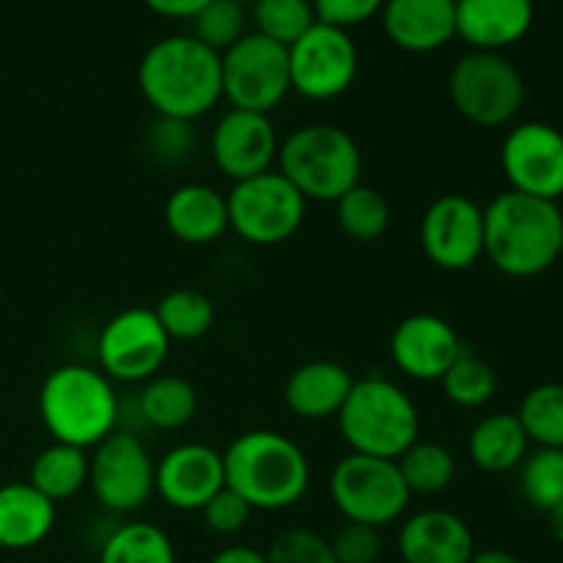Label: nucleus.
Returning a JSON list of instances; mask_svg holds the SVG:
<instances>
[{
    "label": "nucleus",
    "instance_id": "obj_47",
    "mask_svg": "<svg viewBox=\"0 0 563 563\" xmlns=\"http://www.w3.org/2000/svg\"><path fill=\"white\" fill-rule=\"evenodd\" d=\"M561 258H563V231H561Z\"/></svg>",
    "mask_w": 563,
    "mask_h": 563
},
{
    "label": "nucleus",
    "instance_id": "obj_20",
    "mask_svg": "<svg viewBox=\"0 0 563 563\" xmlns=\"http://www.w3.org/2000/svg\"><path fill=\"white\" fill-rule=\"evenodd\" d=\"M383 31L405 53H434L456 38V0H385Z\"/></svg>",
    "mask_w": 563,
    "mask_h": 563
},
{
    "label": "nucleus",
    "instance_id": "obj_7",
    "mask_svg": "<svg viewBox=\"0 0 563 563\" xmlns=\"http://www.w3.org/2000/svg\"><path fill=\"white\" fill-rule=\"evenodd\" d=\"M449 99L473 126H509L526 104V80L506 55L471 49L449 75Z\"/></svg>",
    "mask_w": 563,
    "mask_h": 563
},
{
    "label": "nucleus",
    "instance_id": "obj_5",
    "mask_svg": "<svg viewBox=\"0 0 563 563\" xmlns=\"http://www.w3.org/2000/svg\"><path fill=\"white\" fill-rule=\"evenodd\" d=\"M335 421L352 454L396 462L421 440V416L412 396L379 374L355 379Z\"/></svg>",
    "mask_w": 563,
    "mask_h": 563
},
{
    "label": "nucleus",
    "instance_id": "obj_8",
    "mask_svg": "<svg viewBox=\"0 0 563 563\" xmlns=\"http://www.w3.org/2000/svg\"><path fill=\"white\" fill-rule=\"evenodd\" d=\"M330 500L346 522L385 528L405 515L412 495L394 460L350 451L330 471Z\"/></svg>",
    "mask_w": 563,
    "mask_h": 563
},
{
    "label": "nucleus",
    "instance_id": "obj_32",
    "mask_svg": "<svg viewBox=\"0 0 563 563\" xmlns=\"http://www.w3.org/2000/svg\"><path fill=\"white\" fill-rule=\"evenodd\" d=\"M515 416L537 449H563V383L528 390Z\"/></svg>",
    "mask_w": 563,
    "mask_h": 563
},
{
    "label": "nucleus",
    "instance_id": "obj_36",
    "mask_svg": "<svg viewBox=\"0 0 563 563\" xmlns=\"http://www.w3.org/2000/svg\"><path fill=\"white\" fill-rule=\"evenodd\" d=\"M190 22L192 36L218 55H223L225 49L234 47L245 36L247 14L245 5L236 3V0H209Z\"/></svg>",
    "mask_w": 563,
    "mask_h": 563
},
{
    "label": "nucleus",
    "instance_id": "obj_43",
    "mask_svg": "<svg viewBox=\"0 0 563 563\" xmlns=\"http://www.w3.org/2000/svg\"><path fill=\"white\" fill-rule=\"evenodd\" d=\"M209 563H267V555L258 553L256 548H247V544H234V548H225L218 555H212Z\"/></svg>",
    "mask_w": 563,
    "mask_h": 563
},
{
    "label": "nucleus",
    "instance_id": "obj_34",
    "mask_svg": "<svg viewBox=\"0 0 563 563\" xmlns=\"http://www.w3.org/2000/svg\"><path fill=\"white\" fill-rule=\"evenodd\" d=\"M520 493L528 506L544 511L563 500V449H537L522 460Z\"/></svg>",
    "mask_w": 563,
    "mask_h": 563
},
{
    "label": "nucleus",
    "instance_id": "obj_27",
    "mask_svg": "<svg viewBox=\"0 0 563 563\" xmlns=\"http://www.w3.org/2000/svg\"><path fill=\"white\" fill-rule=\"evenodd\" d=\"M27 484L55 506L75 498L82 487H88V451L66 443L47 445L33 456Z\"/></svg>",
    "mask_w": 563,
    "mask_h": 563
},
{
    "label": "nucleus",
    "instance_id": "obj_9",
    "mask_svg": "<svg viewBox=\"0 0 563 563\" xmlns=\"http://www.w3.org/2000/svg\"><path fill=\"white\" fill-rule=\"evenodd\" d=\"M225 203H229V229L242 242L256 247L280 245L306 223L308 201L278 170L236 181L225 192Z\"/></svg>",
    "mask_w": 563,
    "mask_h": 563
},
{
    "label": "nucleus",
    "instance_id": "obj_42",
    "mask_svg": "<svg viewBox=\"0 0 563 563\" xmlns=\"http://www.w3.org/2000/svg\"><path fill=\"white\" fill-rule=\"evenodd\" d=\"M143 3L165 20H192L209 0H143Z\"/></svg>",
    "mask_w": 563,
    "mask_h": 563
},
{
    "label": "nucleus",
    "instance_id": "obj_22",
    "mask_svg": "<svg viewBox=\"0 0 563 563\" xmlns=\"http://www.w3.org/2000/svg\"><path fill=\"white\" fill-rule=\"evenodd\" d=\"M165 225L181 245L203 247L223 240L229 229V203L225 196L214 187L190 181L176 187L168 196L163 209Z\"/></svg>",
    "mask_w": 563,
    "mask_h": 563
},
{
    "label": "nucleus",
    "instance_id": "obj_21",
    "mask_svg": "<svg viewBox=\"0 0 563 563\" xmlns=\"http://www.w3.org/2000/svg\"><path fill=\"white\" fill-rule=\"evenodd\" d=\"M533 25V0H456V36L471 49L500 53Z\"/></svg>",
    "mask_w": 563,
    "mask_h": 563
},
{
    "label": "nucleus",
    "instance_id": "obj_10",
    "mask_svg": "<svg viewBox=\"0 0 563 563\" xmlns=\"http://www.w3.org/2000/svg\"><path fill=\"white\" fill-rule=\"evenodd\" d=\"M220 77L231 108L269 115L291 93L289 47L262 33H245L220 55Z\"/></svg>",
    "mask_w": 563,
    "mask_h": 563
},
{
    "label": "nucleus",
    "instance_id": "obj_16",
    "mask_svg": "<svg viewBox=\"0 0 563 563\" xmlns=\"http://www.w3.org/2000/svg\"><path fill=\"white\" fill-rule=\"evenodd\" d=\"M278 148L280 137L269 115L236 108L220 115L209 141L212 163L234 185L273 170L278 163Z\"/></svg>",
    "mask_w": 563,
    "mask_h": 563
},
{
    "label": "nucleus",
    "instance_id": "obj_35",
    "mask_svg": "<svg viewBox=\"0 0 563 563\" xmlns=\"http://www.w3.org/2000/svg\"><path fill=\"white\" fill-rule=\"evenodd\" d=\"M256 33L291 47L317 22L311 0H256L253 3Z\"/></svg>",
    "mask_w": 563,
    "mask_h": 563
},
{
    "label": "nucleus",
    "instance_id": "obj_6",
    "mask_svg": "<svg viewBox=\"0 0 563 563\" xmlns=\"http://www.w3.org/2000/svg\"><path fill=\"white\" fill-rule=\"evenodd\" d=\"M278 174L306 201L335 203L361 185V146L335 124H306L280 141Z\"/></svg>",
    "mask_w": 563,
    "mask_h": 563
},
{
    "label": "nucleus",
    "instance_id": "obj_17",
    "mask_svg": "<svg viewBox=\"0 0 563 563\" xmlns=\"http://www.w3.org/2000/svg\"><path fill=\"white\" fill-rule=\"evenodd\" d=\"M223 487V454L207 443L174 445L154 462V495L176 511H201Z\"/></svg>",
    "mask_w": 563,
    "mask_h": 563
},
{
    "label": "nucleus",
    "instance_id": "obj_37",
    "mask_svg": "<svg viewBox=\"0 0 563 563\" xmlns=\"http://www.w3.org/2000/svg\"><path fill=\"white\" fill-rule=\"evenodd\" d=\"M264 555L267 563H339L328 539L308 528L280 531Z\"/></svg>",
    "mask_w": 563,
    "mask_h": 563
},
{
    "label": "nucleus",
    "instance_id": "obj_4",
    "mask_svg": "<svg viewBox=\"0 0 563 563\" xmlns=\"http://www.w3.org/2000/svg\"><path fill=\"white\" fill-rule=\"evenodd\" d=\"M38 418L53 443L88 451L121 427V399L99 368L64 363L38 388Z\"/></svg>",
    "mask_w": 563,
    "mask_h": 563
},
{
    "label": "nucleus",
    "instance_id": "obj_25",
    "mask_svg": "<svg viewBox=\"0 0 563 563\" xmlns=\"http://www.w3.org/2000/svg\"><path fill=\"white\" fill-rule=\"evenodd\" d=\"M528 454H531V440L515 412L484 416L467 434V456L478 471L489 476L517 471Z\"/></svg>",
    "mask_w": 563,
    "mask_h": 563
},
{
    "label": "nucleus",
    "instance_id": "obj_2",
    "mask_svg": "<svg viewBox=\"0 0 563 563\" xmlns=\"http://www.w3.org/2000/svg\"><path fill=\"white\" fill-rule=\"evenodd\" d=\"M561 231L559 203L506 190L484 207V258L506 278H537L561 258Z\"/></svg>",
    "mask_w": 563,
    "mask_h": 563
},
{
    "label": "nucleus",
    "instance_id": "obj_3",
    "mask_svg": "<svg viewBox=\"0 0 563 563\" xmlns=\"http://www.w3.org/2000/svg\"><path fill=\"white\" fill-rule=\"evenodd\" d=\"M225 487L253 511H284L311 489L308 454L284 432L253 429L223 451Z\"/></svg>",
    "mask_w": 563,
    "mask_h": 563
},
{
    "label": "nucleus",
    "instance_id": "obj_1",
    "mask_svg": "<svg viewBox=\"0 0 563 563\" xmlns=\"http://www.w3.org/2000/svg\"><path fill=\"white\" fill-rule=\"evenodd\" d=\"M137 88L157 115L192 124L223 99L220 55L192 33L165 36L143 53Z\"/></svg>",
    "mask_w": 563,
    "mask_h": 563
},
{
    "label": "nucleus",
    "instance_id": "obj_12",
    "mask_svg": "<svg viewBox=\"0 0 563 563\" xmlns=\"http://www.w3.org/2000/svg\"><path fill=\"white\" fill-rule=\"evenodd\" d=\"M361 66L350 31L313 22L289 47L291 91L311 102H330L352 88Z\"/></svg>",
    "mask_w": 563,
    "mask_h": 563
},
{
    "label": "nucleus",
    "instance_id": "obj_18",
    "mask_svg": "<svg viewBox=\"0 0 563 563\" xmlns=\"http://www.w3.org/2000/svg\"><path fill=\"white\" fill-rule=\"evenodd\" d=\"M462 350L456 328L438 313H412L390 333V361L416 383H440Z\"/></svg>",
    "mask_w": 563,
    "mask_h": 563
},
{
    "label": "nucleus",
    "instance_id": "obj_31",
    "mask_svg": "<svg viewBox=\"0 0 563 563\" xmlns=\"http://www.w3.org/2000/svg\"><path fill=\"white\" fill-rule=\"evenodd\" d=\"M165 335L174 341H198L214 328V306L203 291L174 289L154 308Z\"/></svg>",
    "mask_w": 563,
    "mask_h": 563
},
{
    "label": "nucleus",
    "instance_id": "obj_38",
    "mask_svg": "<svg viewBox=\"0 0 563 563\" xmlns=\"http://www.w3.org/2000/svg\"><path fill=\"white\" fill-rule=\"evenodd\" d=\"M146 148L152 154V159H157V163L179 165L196 148V132H192L190 121L163 119V115H157L146 132Z\"/></svg>",
    "mask_w": 563,
    "mask_h": 563
},
{
    "label": "nucleus",
    "instance_id": "obj_13",
    "mask_svg": "<svg viewBox=\"0 0 563 563\" xmlns=\"http://www.w3.org/2000/svg\"><path fill=\"white\" fill-rule=\"evenodd\" d=\"M170 352L154 308H126L102 328L97 341L99 372L113 383H148L157 377Z\"/></svg>",
    "mask_w": 563,
    "mask_h": 563
},
{
    "label": "nucleus",
    "instance_id": "obj_30",
    "mask_svg": "<svg viewBox=\"0 0 563 563\" xmlns=\"http://www.w3.org/2000/svg\"><path fill=\"white\" fill-rule=\"evenodd\" d=\"M333 207L341 234L352 242H377L390 229V203L377 187L355 185Z\"/></svg>",
    "mask_w": 563,
    "mask_h": 563
},
{
    "label": "nucleus",
    "instance_id": "obj_28",
    "mask_svg": "<svg viewBox=\"0 0 563 563\" xmlns=\"http://www.w3.org/2000/svg\"><path fill=\"white\" fill-rule=\"evenodd\" d=\"M99 563H176L168 533L154 522H124L104 537Z\"/></svg>",
    "mask_w": 563,
    "mask_h": 563
},
{
    "label": "nucleus",
    "instance_id": "obj_15",
    "mask_svg": "<svg viewBox=\"0 0 563 563\" xmlns=\"http://www.w3.org/2000/svg\"><path fill=\"white\" fill-rule=\"evenodd\" d=\"M421 251L445 273H465L484 258V207L465 192H445L421 218Z\"/></svg>",
    "mask_w": 563,
    "mask_h": 563
},
{
    "label": "nucleus",
    "instance_id": "obj_29",
    "mask_svg": "<svg viewBox=\"0 0 563 563\" xmlns=\"http://www.w3.org/2000/svg\"><path fill=\"white\" fill-rule=\"evenodd\" d=\"M401 478H405L410 495H440L454 484L456 460L443 443L434 440H416L405 454L396 460Z\"/></svg>",
    "mask_w": 563,
    "mask_h": 563
},
{
    "label": "nucleus",
    "instance_id": "obj_40",
    "mask_svg": "<svg viewBox=\"0 0 563 563\" xmlns=\"http://www.w3.org/2000/svg\"><path fill=\"white\" fill-rule=\"evenodd\" d=\"M253 509L234 493V489L223 487L207 506L201 509V520L207 531L218 533V537H234V533L245 531L251 522Z\"/></svg>",
    "mask_w": 563,
    "mask_h": 563
},
{
    "label": "nucleus",
    "instance_id": "obj_24",
    "mask_svg": "<svg viewBox=\"0 0 563 563\" xmlns=\"http://www.w3.org/2000/svg\"><path fill=\"white\" fill-rule=\"evenodd\" d=\"M55 526V504L27 482L0 487V548L31 550L49 537Z\"/></svg>",
    "mask_w": 563,
    "mask_h": 563
},
{
    "label": "nucleus",
    "instance_id": "obj_46",
    "mask_svg": "<svg viewBox=\"0 0 563 563\" xmlns=\"http://www.w3.org/2000/svg\"><path fill=\"white\" fill-rule=\"evenodd\" d=\"M236 3H242V5H253V3H256V0H236Z\"/></svg>",
    "mask_w": 563,
    "mask_h": 563
},
{
    "label": "nucleus",
    "instance_id": "obj_23",
    "mask_svg": "<svg viewBox=\"0 0 563 563\" xmlns=\"http://www.w3.org/2000/svg\"><path fill=\"white\" fill-rule=\"evenodd\" d=\"M355 377L335 361H308L289 374L284 401L300 421H328L335 418L350 396Z\"/></svg>",
    "mask_w": 563,
    "mask_h": 563
},
{
    "label": "nucleus",
    "instance_id": "obj_33",
    "mask_svg": "<svg viewBox=\"0 0 563 563\" xmlns=\"http://www.w3.org/2000/svg\"><path fill=\"white\" fill-rule=\"evenodd\" d=\"M440 385L451 405L462 407V410H478L493 401L495 390H498V374L482 355L465 346L462 355L443 374Z\"/></svg>",
    "mask_w": 563,
    "mask_h": 563
},
{
    "label": "nucleus",
    "instance_id": "obj_45",
    "mask_svg": "<svg viewBox=\"0 0 563 563\" xmlns=\"http://www.w3.org/2000/svg\"><path fill=\"white\" fill-rule=\"evenodd\" d=\"M548 528H550V533H553L555 542L563 544V500L555 506V509L548 511Z\"/></svg>",
    "mask_w": 563,
    "mask_h": 563
},
{
    "label": "nucleus",
    "instance_id": "obj_41",
    "mask_svg": "<svg viewBox=\"0 0 563 563\" xmlns=\"http://www.w3.org/2000/svg\"><path fill=\"white\" fill-rule=\"evenodd\" d=\"M311 5L317 22L350 31V27L363 25L372 16H377L383 11L385 0H311Z\"/></svg>",
    "mask_w": 563,
    "mask_h": 563
},
{
    "label": "nucleus",
    "instance_id": "obj_39",
    "mask_svg": "<svg viewBox=\"0 0 563 563\" xmlns=\"http://www.w3.org/2000/svg\"><path fill=\"white\" fill-rule=\"evenodd\" d=\"M339 563H377L383 559V537L379 528L344 522L330 542Z\"/></svg>",
    "mask_w": 563,
    "mask_h": 563
},
{
    "label": "nucleus",
    "instance_id": "obj_44",
    "mask_svg": "<svg viewBox=\"0 0 563 563\" xmlns=\"http://www.w3.org/2000/svg\"><path fill=\"white\" fill-rule=\"evenodd\" d=\"M467 563H522V561L517 559L515 553H509V550L489 548V550H478V553H473V559Z\"/></svg>",
    "mask_w": 563,
    "mask_h": 563
},
{
    "label": "nucleus",
    "instance_id": "obj_14",
    "mask_svg": "<svg viewBox=\"0 0 563 563\" xmlns=\"http://www.w3.org/2000/svg\"><path fill=\"white\" fill-rule=\"evenodd\" d=\"M509 190L555 201L563 196V132L548 121H522L500 143Z\"/></svg>",
    "mask_w": 563,
    "mask_h": 563
},
{
    "label": "nucleus",
    "instance_id": "obj_26",
    "mask_svg": "<svg viewBox=\"0 0 563 563\" xmlns=\"http://www.w3.org/2000/svg\"><path fill=\"white\" fill-rule=\"evenodd\" d=\"M135 410L143 427L154 432H179L198 412V394L192 383L176 374H157L143 383L135 396Z\"/></svg>",
    "mask_w": 563,
    "mask_h": 563
},
{
    "label": "nucleus",
    "instance_id": "obj_11",
    "mask_svg": "<svg viewBox=\"0 0 563 563\" xmlns=\"http://www.w3.org/2000/svg\"><path fill=\"white\" fill-rule=\"evenodd\" d=\"M88 489L110 515L141 511L154 495V460L143 440L115 429L93 445L88 454Z\"/></svg>",
    "mask_w": 563,
    "mask_h": 563
},
{
    "label": "nucleus",
    "instance_id": "obj_19",
    "mask_svg": "<svg viewBox=\"0 0 563 563\" xmlns=\"http://www.w3.org/2000/svg\"><path fill=\"white\" fill-rule=\"evenodd\" d=\"M476 553L473 531L449 509H423L407 517L399 531L405 563H467Z\"/></svg>",
    "mask_w": 563,
    "mask_h": 563
}]
</instances>
